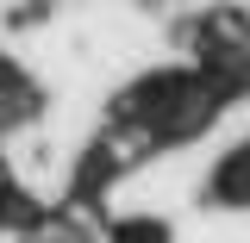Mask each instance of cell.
Instances as JSON below:
<instances>
[{
	"label": "cell",
	"instance_id": "cell-1",
	"mask_svg": "<svg viewBox=\"0 0 250 243\" xmlns=\"http://www.w3.org/2000/svg\"><path fill=\"white\" fill-rule=\"evenodd\" d=\"M113 237H119V243H169V231H163V224H150V218H144V224H119Z\"/></svg>",
	"mask_w": 250,
	"mask_h": 243
}]
</instances>
